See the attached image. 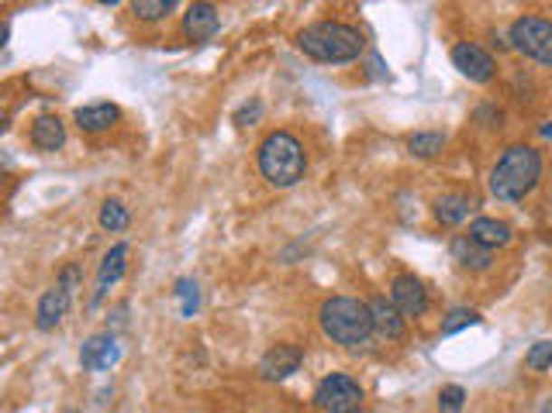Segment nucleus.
<instances>
[{"label":"nucleus","instance_id":"obj_29","mask_svg":"<svg viewBox=\"0 0 552 413\" xmlns=\"http://www.w3.org/2000/svg\"><path fill=\"white\" fill-rule=\"evenodd\" d=\"M542 135H546V138H552V121L546 127H542Z\"/></svg>","mask_w":552,"mask_h":413},{"label":"nucleus","instance_id":"obj_26","mask_svg":"<svg viewBox=\"0 0 552 413\" xmlns=\"http://www.w3.org/2000/svg\"><path fill=\"white\" fill-rule=\"evenodd\" d=\"M462 403H466V390L462 386H442L439 413H462Z\"/></svg>","mask_w":552,"mask_h":413},{"label":"nucleus","instance_id":"obj_28","mask_svg":"<svg viewBox=\"0 0 552 413\" xmlns=\"http://www.w3.org/2000/svg\"><path fill=\"white\" fill-rule=\"evenodd\" d=\"M76 283H80V269H76V266H66V269H62V283H59V286H62V289H70V293H73Z\"/></svg>","mask_w":552,"mask_h":413},{"label":"nucleus","instance_id":"obj_11","mask_svg":"<svg viewBox=\"0 0 552 413\" xmlns=\"http://www.w3.org/2000/svg\"><path fill=\"white\" fill-rule=\"evenodd\" d=\"M221 28V14L214 4H190L184 14V35L190 42H207V38H214Z\"/></svg>","mask_w":552,"mask_h":413},{"label":"nucleus","instance_id":"obj_10","mask_svg":"<svg viewBox=\"0 0 552 413\" xmlns=\"http://www.w3.org/2000/svg\"><path fill=\"white\" fill-rule=\"evenodd\" d=\"M125 269H128V245H125V241H118V245H114V249L100 258V269H97V289H93V296H90L93 306L108 296L110 286H114V283L125 276Z\"/></svg>","mask_w":552,"mask_h":413},{"label":"nucleus","instance_id":"obj_12","mask_svg":"<svg viewBox=\"0 0 552 413\" xmlns=\"http://www.w3.org/2000/svg\"><path fill=\"white\" fill-rule=\"evenodd\" d=\"M369 310H373V327H376V334H384L386 342H401V338H404L407 317L394 306V300L376 296V300H369Z\"/></svg>","mask_w":552,"mask_h":413},{"label":"nucleus","instance_id":"obj_21","mask_svg":"<svg viewBox=\"0 0 552 413\" xmlns=\"http://www.w3.org/2000/svg\"><path fill=\"white\" fill-rule=\"evenodd\" d=\"M100 228L110 234L125 231L128 228V207L121 200H104V207H100Z\"/></svg>","mask_w":552,"mask_h":413},{"label":"nucleus","instance_id":"obj_31","mask_svg":"<svg viewBox=\"0 0 552 413\" xmlns=\"http://www.w3.org/2000/svg\"><path fill=\"white\" fill-rule=\"evenodd\" d=\"M346 413H363V410H346Z\"/></svg>","mask_w":552,"mask_h":413},{"label":"nucleus","instance_id":"obj_6","mask_svg":"<svg viewBox=\"0 0 552 413\" xmlns=\"http://www.w3.org/2000/svg\"><path fill=\"white\" fill-rule=\"evenodd\" d=\"M359 399H363V386L352 376H325L314 390V407L325 413H346V410H359Z\"/></svg>","mask_w":552,"mask_h":413},{"label":"nucleus","instance_id":"obj_22","mask_svg":"<svg viewBox=\"0 0 552 413\" xmlns=\"http://www.w3.org/2000/svg\"><path fill=\"white\" fill-rule=\"evenodd\" d=\"M173 7H176L173 0H135L131 4V14L142 21H159L166 14H173Z\"/></svg>","mask_w":552,"mask_h":413},{"label":"nucleus","instance_id":"obj_30","mask_svg":"<svg viewBox=\"0 0 552 413\" xmlns=\"http://www.w3.org/2000/svg\"><path fill=\"white\" fill-rule=\"evenodd\" d=\"M542 413H552V399L546 403V407H542Z\"/></svg>","mask_w":552,"mask_h":413},{"label":"nucleus","instance_id":"obj_15","mask_svg":"<svg viewBox=\"0 0 552 413\" xmlns=\"http://www.w3.org/2000/svg\"><path fill=\"white\" fill-rule=\"evenodd\" d=\"M118 359H121V348L114 342V334H93L90 342L80 348L83 369H110Z\"/></svg>","mask_w":552,"mask_h":413},{"label":"nucleus","instance_id":"obj_20","mask_svg":"<svg viewBox=\"0 0 552 413\" xmlns=\"http://www.w3.org/2000/svg\"><path fill=\"white\" fill-rule=\"evenodd\" d=\"M442 148H445V135L442 131H414L407 138V152L418 155V159H435Z\"/></svg>","mask_w":552,"mask_h":413},{"label":"nucleus","instance_id":"obj_16","mask_svg":"<svg viewBox=\"0 0 552 413\" xmlns=\"http://www.w3.org/2000/svg\"><path fill=\"white\" fill-rule=\"evenodd\" d=\"M470 238H477L483 249H504V245H511V224H504V221H497V217H477L473 224H470Z\"/></svg>","mask_w":552,"mask_h":413},{"label":"nucleus","instance_id":"obj_5","mask_svg":"<svg viewBox=\"0 0 552 413\" xmlns=\"http://www.w3.org/2000/svg\"><path fill=\"white\" fill-rule=\"evenodd\" d=\"M511 45H515L521 55H528L542 66H552V21L549 18H535V14H525L511 24Z\"/></svg>","mask_w":552,"mask_h":413},{"label":"nucleus","instance_id":"obj_1","mask_svg":"<svg viewBox=\"0 0 552 413\" xmlns=\"http://www.w3.org/2000/svg\"><path fill=\"white\" fill-rule=\"evenodd\" d=\"M542 180V152L532 145H508L490 169V193L504 203H518Z\"/></svg>","mask_w":552,"mask_h":413},{"label":"nucleus","instance_id":"obj_23","mask_svg":"<svg viewBox=\"0 0 552 413\" xmlns=\"http://www.w3.org/2000/svg\"><path fill=\"white\" fill-rule=\"evenodd\" d=\"M473 324H480L477 310H470V306H456V310H449V317L442 321V334H456V331L473 327Z\"/></svg>","mask_w":552,"mask_h":413},{"label":"nucleus","instance_id":"obj_9","mask_svg":"<svg viewBox=\"0 0 552 413\" xmlns=\"http://www.w3.org/2000/svg\"><path fill=\"white\" fill-rule=\"evenodd\" d=\"M300 361H304V352L297 344H273L262 355V361H259V372H262V379H270V382H280V379L294 376L297 369H300Z\"/></svg>","mask_w":552,"mask_h":413},{"label":"nucleus","instance_id":"obj_24","mask_svg":"<svg viewBox=\"0 0 552 413\" xmlns=\"http://www.w3.org/2000/svg\"><path fill=\"white\" fill-rule=\"evenodd\" d=\"M176 296H180V310H184V317H194L197 306H201L197 283H194V279H180V283H176Z\"/></svg>","mask_w":552,"mask_h":413},{"label":"nucleus","instance_id":"obj_4","mask_svg":"<svg viewBox=\"0 0 552 413\" xmlns=\"http://www.w3.org/2000/svg\"><path fill=\"white\" fill-rule=\"evenodd\" d=\"M259 173L276 190H287V186L300 183L308 173L304 145L297 142L290 131H270L259 145Z\"/></svg>","mask_w":552,"mask_h":413},{"label":"nucleus","instance_id":"obj_17","mask_svg":"<svg viewBox=\"0 0 552 413\" xmlns=\"http://www.w3.org/2000/svg\"><path fill=\"white\" fill-rule=\"evenodd\" d=\"M73 121L80 131H87V135H97V131H108L121 121V110L114 108V104H90V108H80L73 114Z\"/></svg>","mask_w":552,"mask_h":413},{"label":"nucleus","instance_id":"obj_32","mask_svg":"<svg viewBox=\"0 0 552 413\" xmlns=\"http://www.w3.org/2000/svg\"><path fill=\"white\" fill-rule=\"evenodd\" d=\"M66 413H80V410H66Z\"/></svg>","mask_w":552,"mask_h":413},{"label":"nucleus","instance_id":"obj_18","mask_svg":"<svg viewBox=\"0 0 552 413\" xmlns=\"http://www.w3.org/2000/svg\"><path fill=\"white\" fill-rule=\"evenodd\" d=\"M32 145L42 152H55L66 145V125L55 117V114H42L35 125H32Z\"/></svg>","mask_w":552,"mask_h":413},{"label":"nucleus","instance_id":"obj_19","mask_svg":"<svg viewBox=\"0 0 552 413\" xmlns=\"http://www.w3.org/2000/svg\"><path fill=\"white\" fill-rule=\"evenodd\" d=\"M470 211H473V200L466 197V193H442V197L435 200V221L445 224V228L462 224V221L470 217Z\"/></svg>","mask_w":552,"mask_h":413},{"label":"nucleus","instance_id":"obj_7","mask_svg":"<svg viewBox=\"0 0 552 413\" xmlns=\"http://www.w3.org/2000/svg\"><path fill=\"white\" fill-rule=\"evenodd\" d=\"M452 66L470 80V83H490L497 72L494 55L480 49L477 42H456L452 45Z\"/></svg>","mask_w":552,"mask_h":413},{"label":"nucleus","instance_id":"obj_3","mask_svg":"<svg viewBox=\"0 0 552 413\" xmlns=\"http://www.w3.org/2000/svg\"><path fill=\"white\" fill-rule=\"evenodd\" d=\"M318 324L335 344L342 348H359L373 338V310L366 300L356 296H328L318 310Z\"/></svg>","mask_w":552,"mask_h":413},{"label":"nucleus","instance_id":"obj_2","mask_svg":"<svg viewBox=\"0 0 552 413\" xmlns=\"http://www.w3.org/2000/svg\"><path fill=\"white\" fill-rule=\"evenodd\" d=\"M297 49L308 59H314V62L338 66V62L359 59L363 49H366V38H363L359 28H352L346 21H318V24L304 28L297 35Z\"/></svg>","mask_w":552,"mask_h":413},{"label":"nucleus","instance_id":"obj_13","mask_svg":"<svg viewBox=\"0 0 552 413\" xmlns=\"http://www.w3.org/2000/svg\"><path fill=\"white\" fill-rule=\"evenodd\" d=\"M66 314H70V289L52 286L42 300H38V310H35L38 331H55Z\"/></svg>","mask_w":552,"mask_h":413},{"label":"nucleus","instance_id":"obj_25","mask_svg":"<svg viewBox=\"0 0 552 413\" xmlns=\"http://www.w3.org/2000/svg\"><path fill=\"white\" fill-rule=\"evenodd\" d=\"M525 365L532 369V372H546L552 365V342H538L528 348V355H525Z\"/></svg>","mask_w":552,"mask_h":413},{"label":"nucleus","instance_id":"obj_14","mask_svg":"<svg viewBox=\"0 0 552 413\" xmlns=\"http://www.w3.org/2000/svg\"><path fill=\"white\" fill-rule=\"evenodd\" d=\"M449 249H452V258L460 262L462 269L483 272V269H490V262H494V252L483 249L477 238H470V234H456Z\"/></svg>","mask_w":552,"mask_h":413},{"label":"nucleus","instance_id":"obj_8","mask_svg":"<svg viewBox=\"0 0 552 413\" xmlns=\"http://www.w3.org/2000/svg\"><path fill=\"white\" fill-rule=\"evenodd\" d=\"M390 300H394V306L404 317H422L424 310H428V293H424L422 279L418 276H407V272L390 283Z\"/></svg>","mask_w":552,"mask_h":413},{"label":"nucleus","instance_id":"obj_27","mask_svg":"<svg viewBox=\"0 0 552 413\" xmlns=\"http://www.w3.org/2000/svg\"><path fill=\"white\" fill-rule=\"evenodd\" d=\"M259 114H262V104L259 100H252V104H245V108H239L235 110V125H256L259 121Z\"/></svg>","mask_w":552,"mask_h":413}]
</instances>
